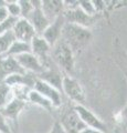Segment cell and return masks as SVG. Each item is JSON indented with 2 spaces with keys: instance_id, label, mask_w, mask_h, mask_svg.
I'll return each mask as SVG.
<instances>
[{
  "instance_id": "6da1fadb",
  "label": "cell",
  "mask_w": 127,
  "mask_h": 133,
  "mask_svg": "<svg viewBox=\"0 0 127 133\" xmlns=\"http://www.w3.org/2000/svg\"><path fill=\"white\" fill-rule=\"evenodd\" d=\"M61 39L71 48L73 53H75L84 50L92 39V33L89 29L65 22Z\"/></svg>"
},
{
  "instance_id": "7a4b0ae2",
  "label": "cell",
  "mask_w": 127,
  "mask_h": 133,
  "mask_svg": "<svg viewBox=\"0 0 127 133\" xmlns=\"http://www.w3.org/2000/svg\"><path fill=\"white\" fill-rule=\"evenodd\" d=\"M51 59L64 72L72 73L74 70V53L62 39L52 47Z\"/></svg>"
},
{
  "instance_id": "3957f363",
  "label": "cell",
  "mask_w": 127,
  "mask_h": 133,
  "mask_svg": "<svg viewBox=\"0 0 127 133\" xmlns=\"http://www.w3.org/2000/svg\"><path fill=\"white\" fill-rule=\"evenodd\" d=\"M73 110L76 112L79 115L81 121L85 124V127L88 129H93V130L101 131L103 133H107V125L98 118V116L94 113L93 111L87 109L83 104H75L73 107Z\"/></svg>"
},
{
  "instance_id": "277c9868",
  "label": "cell",
  "mask_w": 127,
  "mask_h": 133,
  "mask_svg": "<svg viewBox=\"0 0 127 133\" xmlns=\"http://www.w3.org/2000/svg\"><path fill=\"white\" fill-rule=\"evenodd\" d=\"M62 91L70 100H72L76 104H83L85 101V93L81 83L70 74L63 76Z\"/></svg>"
},
{
  "instance_id": "5b68a950",
  "label": "cell",
  "mask_w": 127,
  "mask_h": 133,
  "mask_svg": "<svg viewBox=\"0 0 127 133\" xmlns=\"http://www.w3.org/2000/svg\"><path fill=\"white\" fill-rule=\"evenodd\" d=\"M31 45V53L35 58H38L39 61L46 69L49 68V61L51 57V45L49 44L42 36H35L30 42Z\"/></svg>"
},
{
  "instance_id": "8992f818",
  "label": "cell",
  "mask_w": 127,
  "mask_h": 133,
  "mask_svg": "<svg viewBox=\"0 0 127 133\" xmlns=\"http://www.w3.org/2000/svg\"><path fill=\"white\" fill-rule=\"evenodd\" d=\"M33 90L39 92L41 95H43L46 99L52 103L53 108H60L62 105V95L61 91L55 89L54 87L50 85L49 83L42 81L41 79L36 78L33 84Z\"/></svg>"
},
{
  "instance_id": "52a82bcc",
  "label": "cell",
  "mask_w": 127,
  "mask_h": 133,
  "mask_svg": "<svg viewBox=\"0 0 127 133\" xmlns=\"http://www.w3.org/2000/svg\"><path fill=\"white\" fill-rule=\"evenodd\" d=\"M63 17L66 23L76 24V26H80V27H83L86 29L93 26L97 20V16L92 17V16L84 14L79 7L72 10H64Z\"/></svg>"
},
{
  "instance_id": "ba28073f",
  "label": "cell",
  "mask_w": 127,
  "mask_h": 133,
  "mask_svg": "<svg viewBox=\"0 0 127 133\" xmlns=\"http://www.w3.org/2000/svg\"><path fill=\"white\" fill-rule=\"evenodd\" d=\"M64 26H65V19L62 14L59 17H56L53 21H51L50 24H49L46 30L43 31V33L41 35L43 37V39L51 45V48L62 38V31H63Z\"/></svg>"
},
{
  "instance_id": "9c48e42d",
  "label": "cell",
  "mask_w": 127,
  "mask_h": 133,
  "mask_svg": "<svg viewBox=\"0 0 127 133\" xmlns=\"http://www.w3.org/2000/svg\"><path fill=\"white\" fill-rule=\"evenodd\" d=\"M32 5H33L34 9L29 15L27 20L34 28L36 35L41 36L43 31L47 29V27L50 24V21L47 19V17L44 16L42 10H41V1H32Z\"/></svg>"
},
{
  "instance_id": "30bf717a",
  "label": "cell",
  "mask_w": 127,
  "mask_h": 133,
  "mask_svg": "<svg viewBox=\"0 0 127 133\" xmlns=\"http://www.w3.org/2000/svg\"><path fill=\"white\" fill-rule=\"evenodd\" d=\"M12 31L14 33L16 39L19 41H22V42H27V43H30L32 39L35 36H38L34 28L32 27V24L24 18H19L17 20Z\"/></svg>"
},
{
  "instance_id": "8fae6325",
  "label": "cell",
  "mask_w": 127,
  "mask_h": 133,
  "mask_svg": "<svg viewBox=\"0 0 127 133\" xmlns=\"http://www.w3.org/2000/svg\"><path fill=\"white\" fill-rule=\"evenodd\" d=\"M60 123L64 129L65 133H81L84 129H86L85 124L81 121L79 115L73 109L65 112Z\"/></svg>"
},
{
  "instance_id": "7c38bea8",
  "label": "cell",
  "mask_w": 127,
  "mask_h": 133,
  "mask_svg": "<svg viewBox=\"0 0 127 133\" xmlns=\"http://www.w3.org/2000/svg\"><path fill=\"white\" fill-rule=\"evenodd\" d=\"M114 55H115V61L122 70V72L125 74L126 81H127V52L124 50L123 45L121 44L119 40H115V44H114ZM121 122L122 124H127V104L124 108V110L122 111L121 114Z\"/></svg>"
},
{
  "instance_id": "4fadbf2b",
  "label": "cell",
  "mask_w": 127,
  "mask_h": 133,
  "mask_svg": "<svg viewBox=\"0 0 127 133\" xmlns=\"http://www.w3.org/2000/svg\"><path fill=\"white\" fill-rule=\"evenodd\" d=\"M14 59L17 60L20 66L26 72H31V73H34L35 76H39V74H41L46 70V68L42 65V63L39 61L38 58H35L31 52L20 55L18 57H16Z\"/></svg>"
},
{
  "instance_id": "5bb4252c",
  "label": "cell",
  "mask_w": 127,
  "mask_h": 133,
  "mask_svg": "<svg viewBox=\"0 0 127 133\" xmlns=\"http://www.w3.org/2000/svg\"><path fill=\"white\" fill-rule=\"evenodd\" d=\"M24 74L27 73L20 66L17 60L13 57H5L2 56L0 58V82H2L7 77L11 74Z\"/></svg>"
},
{
  "instance_id": "9a60e30c",
  "label": "cell",
  "mask_w": 127,
  "mask_h": 133,
  "mask_svg": "<svg viewBox=\"0 0 127 133\" xmlns=\"http://www.w3.org/2000/svg\"><path fill=\"white\" fill-rule=\"evenodd\" d=\"M41 10L49 21H53L56 17L64 12V1L61 0H43L41 1Z\"/></svg>"
},
{
  "instance_id": "2e32d148",
  "label": "cell",
  "mask_w": 127,
  "mask_h": 133,
  "mask_svg": "<svg viewBox=\"0 0 127 133\" xmlns=\"http://www.w3.org/2000/svg\"><path fill=\"white\" fill-rule=\"evenodd\" d=\"M26 105H27V101L21 100V99L13 98L5 108L0 109V111L5 115L6 119H10V120L16 121V120L19 118V115L22 112V110L26 108Z\"/></svg>"
},
{
  "instance_id": "e0dca14e",
  "label": "cell",
  "mask_w": 127,
  "mask_h": 133,
  "mask_svg": "<svg viewBox=\"0 0 127 133\" xmlns=\"http://www.w3.org/2000/svg\"><path fill=\"white\" fill-rule=\"evenodd\" d=\"M36 78L41 79L42 81L49 83L50 85L54 87L55 89H58L59 91L62 90V80H63V77L61 72L56 71V70H53L51 68H48L46 69L44 71L36 76Z\"/></svg>"
},
{
  "instance_id": "ac0fdd59",
  "label": "cell",
  "mask_w": 127,
  "mask_h": 133,
  "mask_svg": "<svg viewBox=\"0 0 127 133\" xmlns=\"http://www.w3.org/2000/svg\"><path fill=\"white\" fill-rule=\"evenodd\" d=\"M27 101L32 103V104H35L40 108H43V109H46L48 111H51L52 110V103L49 101L48 99H46L43 97V95H41L39 92H36L35 90H30L29 94H28V98H27Z\"/></svg>"
},
{
  "instance_id": "d6986e66",
  "label": "cell",
  "mask_w": 127,
  "mask_h": 133,
  "mask_svg": "<svg viewBox=\"0 0 127 133\" xmlns=\"http://www.w3.org/2000/svg\"><path fill=\"white\" fill-rule=\"evenodd\" d=\"M31 52V45L30 43L27 42H22V41L16 40L12 45L9 48V50L6 52L5 57H18L20 55H23V53H29Z\"/></svg>"
},
{
  "instance_id": "ffe728a7",
  "label": "cell",
  "mask_w": 127,
  "mask_h": 133,
  "mask_svg": "<svg viewBox=\"0 0 127 133\" xmlns=\"http://www.w3.org/2000/svg\"><path fill=\"white\" fill-rule=\"evenodd\" d=\"M17 40L14 37V33L12 30L7 31L2 35H0V55L5 56L6 52L9 50V48L12 45V43Z\"/></svg>"
},
{
  "instance_id": "44dd1931",
  "label": "cell",
  "mask_w": 127,
  "mask_h": 133,
  "mask_svg": "<svg viewBox=\"0 0 127 133\" xmlns=\"http://www.w3.org/2000/svg\"><path fill=\"white\" fill-rule=\"evenodd\" d=\"M13 98L12 89L5 82H0V109L5 108Z\"/></svg>"
},
{
  "instance_id": "7402d4cb",
  "label": "cell",
  "mask_w": 127,
  "mask_h": 133,
  "mask_svg": "<svg viewBox=\"0 0 127 133\" xmlns=\"http://www.w3.org/2000/svg\"><path fill=\"white\" fill-rule=\"evenodd\" d=\"M79 8L88 16H97L96 14V10H95V7H94V3L91 0H80L79 1Z\"/></svg>"
},
{
  "instance_id": "603a6c76",
  "label": "cell",
  "mask_w": 127,
  "mask_h": 133,
  "mask_svg": "<svg viewBox=\"0 0 127 133\" xmlns=\"http://www.w3.org/2000/svg\"><path fill=\"white\" fill-rule=\"evenodd\" d=\"M18 3L20 6V11H21V18L27 19L34 9L32 1H29V0H18Z\"/></svg>"
},
{
  "instance_id": "cb8c5ba5",
  "label": "cell",
  "mask_w": 127,
  "mask_h": 133,
  "mask_svg": "<svg viewBox=\"0 0 127 133\" xmlns=\"http://www.w3.org/2000/svg\"><path fill=\"white\" fill-rule=\"evenodd\" d=\"M7 9L9 12V16L12 18H21V11H20V6L18 1H7Z\"/></svg>"
},
{
  "instance_id": "d4e9b609",
  "label": "cell",
  "mask_w": 127,
  "mask_h": 133,
  "mask_svg": "<svg viewBox=\"0 0 127 133\" xmlns=\"http://www.w3.org/2000/svg\"><path fill=\"white\" fill-rule=\"evenodd\" d=\"M18 19L16 18H12V17H9L7 20H5L3 22L0 23V35H2V33H5L7 31H10L13 29L16 22H17Z\"/></svg>"
},
{
  "instance_id": "484cf974",
  "label": "cell",
  "mask_w": 127,
  "mask_h": 133,
  "mask_svg": "<svg viewBox=\"0 0 127 133\" xmlns=\"http://www.w3.org/2000/svg\"><path fill=\"white\" fill-rule=\"evenodd\" d=\"M9 12L7 9V1L5 0H0V23L3 22L5 20L9 18Z\"/></svg>"
},
{
  "instance_id": "4316f807",
  "label": "cell",
  "mask_w": 127,
  "mask_h": 133,
  "mask_svg": "<svg viewBox=\"0 0 127 133\" xmlns=\"http://www.w3.org/2000/svg\"><path fill=\"white\" fill-rule=\"evenodd\" d=\"M0 133H12L9 124L7 122V119L1 113V111H0Z\"/></svg>"
},
{
  "instance_id": "83f0119b",
  "label": "cell",
  "mask_w": 127,
  "mask_h": 133,
  "mask_svg": "<svg viewBox=\"0 0 127 133\" xmlns=\"http://www.w3.org/2000/svg\"><path fill=\"white\" fill-rule=\"evenodd\" d=\"M48 133H65V131H64V129L62 128V125H61L60 122H55L54 125L52 127V129Z\"/></svg>"
},
{
  "instance_id": "f1b7e54d",
  "label": "cell",
  "mask_w": 127,
  "mask_h": 133,
  "mask_svg": "<svg viewBox=\"0 0 127 133\" xmlns=\"http://www.w3.org/2000/svg\"><path fill=\"white\" fill-rule=\"evenodd\" d=\"M81 133H103V132H101V131H97V130H93V129H84L83 131H82Z\"/></svg>"
},
{
  "instance_id": "f546056e",
  "label": "cell",
  "mask_w": 127,
  "mask_h": 133,
  "mask_svg": "<svg viewBox=\"0 0 127 133\" xmlns=\"http://www.w3.org/2000/svg\"><path fill=\"white\" fill-rule=\"evenodd\" d=\"M1 57H2V56H1V55H0V58H1Z\"/></svg>"
}]
</instances>
